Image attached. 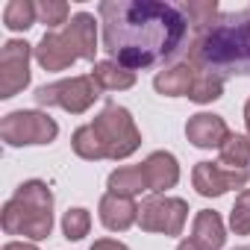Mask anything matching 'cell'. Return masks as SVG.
Segmentation results:
<instances>
[{
  "label": "cell",
  "mask_w": 250,
  "mask_h": 250,
  "mask_svg": "<svg viewBox=\"0 0 250 250\" xmlns=\"http://www.w3.org/2000/svg\"><path fill=\"white\" fill-rule=\"evenodd\" d=\"M88 250H130L124 241H115V238H97Z\"/></svg>",
  "instance_id": "cell-26"
},
{
  "label": "cell",
  "mask_w": 250,
  "mask_h": 250,
  "mask_svg": "<svg viewBox=\"0 0 250 250\" xmlns=\"http://www.w3.org/2000/svg\"><path fill=\"white\" fill-rule=\"evenodd\" d=\"M36 53V47H30L21 39H12L0 50V97L9 100L18 91H24L30 85V56Z\"/></svg>",
  "instance_id": "cell-9"
},
{
  "label": "cell",
  "mask_w": 250,
  "mask_h": 250,
  "mask_svg": "<svg viewBox=\"0 0 250 250\" xmlns=\"http://www.w3.org/2000/svg\"><path fill=\"white\" fill-rule=\"evenodd\" d=\"M3 250H39L36 244H27V241H9Z\"/></svg>",
  "instance_id": "cell-27"
},
{
  "label": "cell",
  "mask_w": 250,
  "mask_h": 250,
  "mask_svg": "<svg viewBox=\"0 0 250 250\" xmlns=\"http://www.w3.org/2000/svg\"><path fill=\"white\" fill-rule=\"evenodd\" d=\"M188 218V203L183 197L168 194H150L139 206V224L145 232H162V235H180Z\"/></svg>",
  "instance_id": "cell-8"
},
{
  "label": "cell",
  "mask_w": 250,
  "mask_h": 250,
  "mask_svg": "<svg viewBox=\"0 0 250 250\" xmlns=\"http://www.w3.org/2000/svg\"><path fill=\"white\" fill-rule=\"evenodd\" d=\"M247 168H227L221 162H197L191 171V186L197 188V194L203 197H221L232 188L247 186Z\"/></svg>",
  "instance_id": "cell-10"
},
{
  "label": "cell",
  "mask_w": 250,
  "mask_h": 250,
  "mask_svg": "<svg viewBox=\"0 0 250 250\" xmlns=\"http://www.w3.org/2000/svg\"><path fill=\"white\" fill-rule=\"evenodd\" d=\"M88 229H91V215H88L85 209L77 206V209H68V212L62 215V232H65L68 241H80V238H85Z\"/></svg>",
  "instance_id": "cell-23"
},
{
  "label": "cell",
  "mask_w": 250,
  "mask_h": 250,
  "mask_svg": "<svg viewBox=\"0 0 250 250\" xmlns=\"http://www.w3.org/2000/svg\"><path fill=\"white\" fill-rule=\"evenodd\" d=\"M186 59L197 71H212L224 80L232 74L250 77V6L218 15L212 27L194 33Z\"/></svg>",
  "instance_id": "cell-2"
},
{
  "label": "cell",
  "mask_w": 250,
  "mask_h": 250,
  "mask_svg": "<svg viewBox=\"0 0 250 250\" xmlns=\"http://www.w3.org/2000/svg\"><path fill=\"white\" fill-rule=\"evenodd\" d=\"M229 229L235 235H250V188L238 191V197L229 209Z\"/></svg>",
  "instance_id": "cell-24"
},
{
  "label": "cell",
  "mask_w": 250,
  "mask_h": 250,
  "mask_svg": "<svg viewBox=\"0 0 250 250\" xmlns=\"http://www.w3.org/2000/svg\"><path fill=\"white\" fill-rule=\"evenodd\" d=\"M100 85L94 83L91 74H80V77H71V80H56V83H47L42 88H36V103L39 106H59L71 115H83L94 106V100L100 97Z\"/></svg>",
  "instance_id": "cell-6"
},
{
  "label": "cell",
  "mask_w": 250,
  "mask_h": 250,
  "mask_svg": "<svg viewBox=\"0 0 250 250\" xmlns=\"http://www.w3.org/2000/svg\"><path fill=\"white\" fill-rule=\"evenodd\" d=\"M59 136V124L47 112L36 109H18L9 112L0 121V139L9 147H24V145H50Z\"/></svg>",
  "instance_id": "cell-7"
},
{
  "label": "cell",
  "mask_w": 250,
  "mask_h": 250,
  "mask_svg": "<svg viewBox=\"0 0 250 250\" xmlns=\"http://www.w3.org/2000/svg\"><path fill=\"white\" fill-rule=\"evenodd\" d=\"M109 191L112 194H121V197H136L142 191H150L147 188V177H145V168L142 165H127V168H118L109 174Z\"/></svg>",
  "instance_id": "cell-17"
},
{
  "label": "cell",
  "mask_w": 250,
  "mask_h": 250,
  "mask_svg": "<svg viewBox=\"0 0 250 250\" xmlns=\"http://www.w3.org/2000/svg\"><path fill=\"white\" fill-rule=\"evenodd\" d=\"M235 250H250V244H244V247H235Z\"/></svg>",
  "instance_id": "cell-30"
},
{
  "label": "cell",
  "mask_w": 250,
  "mask_h": 250,
  "mask_svg": "<svg viewBox=\"0 0 250 250\" xmlns=\"http://www.w3.org/2000/svg\"><path fill=\"white\" fill-rule=\"evenodd\" d=\"M68 3L65 0H42L39 3V21L44 27H59V24H68Z\"/></svg>",
  "instance_id": "cell-25"
},
{
  "label": "cell",
  "mask_w": 250,
  "mask_h": 250,
  "mask_svg": "<svg viewBox=\"0 0 250 250\" xmlns=\"http://www.w3.org/2000/svg\"><path fill=\"white\" fill-rule=\"evenodd\" d=\"M6 235H24L33 241H44L53 229V191L42 180H27L15 188V194L3 203L0 212Z\"/></svg>",
  "instance_id": "cell-3"
},
{
  "label": "cell",
  "mask_w": 250,
  "mask_h": 250,
  "mask_svg": "<svg viewBox=\"0 0 250 250\" xmlns=\"http://www.w3.org/2000/svg\"><path fill=\"white\" fill-rule=\"evenodd\" d=\"M194 77H197V68H194L188 59H183V62H177V65L159 71V74L153 77V88H156L162 97H188V91H191V85H194Z\"/></svg>",
  "instance_id": "cell-14"
},
{
  "label": "cell",
  "mask_w": 250,
  "mask_h": 250,
  "mask_svg": "<svg viewBox=\"0 0 250 250\" xmlns=\"http://www.w3.org/2000/svg\"><path fill=\"white\" fill-rule=\"evenodd\" d=\"M91 77H94V83H97L103 91H124V88H133V85H136V71L124 68V65L115 62V59L94 62Z\"/></svg>",
  "instance_id": "cell-16"
},
{
  "label": "cell",
  "mask_w": 250,
  "mask_h": 250,
  "mask_svg": "<svg viewBox=\"0 0 250 250\" xmlns=\"http://www.w3.org/2000/svg\"><path fill=\"white\" fill-rule=\"evenodd\" d=\"M97 53V21L88 12H77L65 30L44 33V39L36 44V62L44 71H65L80 59L94 62Z\"/></svg>",
  "instance_id": "cell-4"
},
{
  "label": "cell",
  "mask_w": 250,
  "mask_h": 250,
  "mask_svg": "<svg viewBox=\"0 0 250 250\" xmlns=\"http://www.w3.org/2000/svg\"><path fill=\"white\" fill-rule=\"evenodd\" d=\"M71 147H74V153H77L80 159H88V162L106 159L103 142H100V136L94 133V127H91V124H85V127L74 130V136H71Z\"/></svg>",
  "instance_id": "cell-19"
},
{
  "label": "cell",
  "mask_w": 250,
  "mask_h": 250,
  "mask_svg": "<svg viewBox=\"0 0 250 250\" xmlns=\"http://www.w3.org/2000/svg\"><path fill=\"white\" fill-rule=\"evenodd\" d=\"M91 127H94V133L103 142L106 159H115V162L127 159V156H133L142 147V133L136 127L133 115L124 106H118V103H106L103 112L91 121Z\"/></svg>",
  "instance_id": "cell-5"
},
{
  "label": "cell",
  "mask_w": 250,
  "mask_h": 250,
  "mask_svg": "<svg viewBox=\"0 0 250 250\" xmlns=\"http://www.w3.org/2000/svg\"><path fill=\"white\" fill-rule=\"evenodd\" d=\"M244 124H247V136H250V100L244 103Z\"/></svg>",
  "instance_id": "cell-29"
},
{
  "label": "cell",
  "mask_w": 250,
  "mask_h": 250,
  "mask_svg": "<svg viewBox=\"0 0 250 250\" xmlns=\"http://www.w3.org/2000/svg\"><path fill=\"white\" fill-rule=\"evenodd\" d=\"M36 21H39V6L33 0H9L6 9H3V24L15 33L30 30Z\"/></svg>",
  "instance_id": "cell-18"
},
{
  "label": "cell",
  "mask_w": 250,
  "mask_h": 250,
  "mask_svg": "<svg viewBox=\"0 0 250 250\" xmlns=\"http://www.w3.org/2000/svg\"><path fill=\"white\" fill-rule=\"evenodd\" d=\"M180 12L186 15L188 27H191L194 33H200V30H206V27L215 24V18H218V3H215V0H188V3L180 6Z\"/></svg>",
  "instance_id": "cell-21"
},
{
  "label": "cell",
  "mask_w": 250,
  "mask_h": 250,
  "mask_svg": "<svg viewBox=\"0 0 250 250\" xmlns=\"http://www.w3.org/2000/svg\"><path fill=\"white\" fill-rule=\"evenodd\" d=\"M221 94H224V77H218L212 71H197L194 85L188 91V100H194V103H212Z\"/></svg>",
  "instance_id": "cell-22"
},
{
  "label": "cell",
  "mask_w": 250,
  "mask_h": 250,
  "mask_svg": "<svg viewBox=\"0 0 250 250\" xmlns=\"http://www.w3.org/2000/svg\"><path fill=\"white\" fill-rule=\"evenodd\" d=\"M145 177H147V188L153 194H165L168 188H174L180 183V165H177V156L168 153V150H156L150 153L145 162Z\"/></svg>",
  "instance_id": "cell-12"
},
{
  "label": "cell",
  "mask_w": 250,
  "mask_h": 250,
  "mask_svg": "<svg viewBox=\"0 0 250 250\" xmlns=\"http://www.w3.org/2000/svg\"><path fill=\"white\" fill-rule=\"evenodd\" d=\"M97 15L103 50L130 71L174 59L188 33L180 6L162 0H103Z\"/></svg>",
  "instance_id": "cell-1"
},
{
  "label": "cell",
  "mask_w": 250,
  "mask_h": 250,
  "mask_svg": "<svg viewBox=\"0 0 250 250\" xmlns=\"http://www.w3.org/2000/svg\"><path fill=\"white\" fill-rule=\"evenodd\" d=\"M191 241L200 250H221L227 241V229H224L221 215L212 209H200L194 215V224H191Z\"/></svg>",
  "instance_id": "cell-15"
},
{
  "label": "cell",
  "mask_w": 250,
  "mask_h": 250,
  "mask_svg": "<svg viewBox=\"0 0 250 250\" xmlns=\"http://www.w3.org/2000/svg\"><path fill=\"white\" fill-rule=\"evenodd\" d=\"M100 224L112 232H124L130 229L136 221H139V206L133 197H121V194H103L100 197Z\"/></svg>",
  "instance_id": "cell-13"
},
{
  "label": "cell",
  "mask_w": 250,
  "mask_h": 250,
  "mask_svg": "<svg viewBox=\"0 0 250 250\" xmlns=\"http://www.w3.org/2000/svg\"><path fill=\"white\" fill-rule=\"evenodd\" d=\"M221 150V165L227 168H247L250 162V136H241V133H229L227 142L218 147Z\"/></svg>",
  "instance_id": "cell-20"
},
{
  "label": "cell",
  "mask_w": 250,
  "mask_h": 250,
  "mask_svg": "<svg viewBox=\"0 0 250 250\" xmlns=\"http://www.w3.org/2000/svg\"><path fill=\"white\" fill-rule=\"evenodd\" d=\"M229 130H227V121L221 115H212V112H197L188 118L186 124V139L194 145V147H221L227 142Z\"/></svg>",
  "instance_id": "cell-11"
},
{
  "label": "cell",
  "mask_w": 250,
  "mask_h": 250,
  "mask_svg": "<svg viewBox=\"0 0 250 250\" xmlns=\"http://www.w3.org/2000/svg\"><path fill=\"white\" fill-rule=\"evenodd\" d=\"M177 250H200V247H197L191 238H186V241H180V247H177Z\"/></svg>",
  "instance_id": "cell-28"
}]
</instances>
